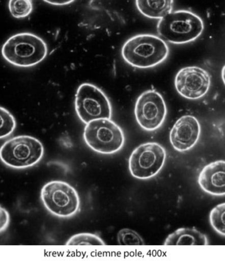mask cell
I'll return each mask as SVG.
<instances>
[{
	"mask_svg": "<svg viewBox=\"0 0 225 261\" xmlns=\"http://www.w3.org/2000/svg\"><path fill=\"white\" fill-rule=\"evenodd\" d=\"M170 49L161 38L153 35H138L123 45L122 56L127 64L136 68H150L167 58Z\"/></svg>",
	"mask_w": 225,
	"mask_h": 261,
	"instance_id": "1",
	"label": "cell"
},
{
	"mask_svg": "<svg viewBox=\"0 0 225 261\" xmlns=\"http://www.w3.org/2000/svg\"><path fill=\"white\" fill-rule=\"evenodd\" d=\"M2 54L7 62L15 66L30 67L45 59L48 47L37 35L22 33L9 38L2 46Z\"/></svg>",
	"mask_w": 225,
	"mask_h": 261,
	"instance_id": "2",
	"label": "cell"
},
{
	"mask_svg": "<svg viewBox=\"0 0 225 261\" xmlns=\"http://www.w3.org/2000/svg\"><path fill=\"white\" fill-rule=\"evenodd\" d=\"M204 22L190 11H172L162 18L157 30L162 39L171 43L181 44L193 41L202 35Z\"/></svg>",
	"mask_w": 225,
	"mask_h": 261,
	"instance_id": "3",
	"label": "cell"
},
{
	"mask_svg": "<svg viewBox=\"0 0 225 261\" xmlns=\"http://www.w3.org/2000/svg\"><path fill=\"white\" fill-rule=\"evenodd\" d=\"M41 142L35 137L21 136L7 141L0 148V159L9 167L30 168L39 163L44 155Z\"/></svg>",
	"mask_w": 225,
	"mask_h": 261,
	"instance_id": "4",
	"label": "cell"
},
{
	"mask_svg": "<svg viewBox=\"0 0 225 261\" xmlns=\"http://www.w3.org/2000/svg\"><path fill=\"white\" fill-rule=\"evenodd\" d=\"M84 139L90 148L103 154H114L125 144L123 130L111 119H98L87 123Z\"/></svg>",
	"mask_w": 225,
	"mask_h": 261,
	"instance_id": "5",
	"label": "cell"
},
{
	"mask_svg": "<svg viewBox=\"0 0 225 261\" xmlns=\"http://www.w3.org/2000/svg\"><path fill=\"white\" fill-rule=\"evenodd\" d=\"M41 199L47 210L55 217H71L79 210L77 191L65 181H52L46 184L42 189Z\"/></svg>",
	"mask_w": 225,
	"mask_h": 261,
	"instance_id": "6",
	"label": "cell"
},
{
	"mask_svg": "<svg viewBox=\"0 0 225 261\" xmlns=\"http://www.w3.org/2000/svg\"><path fill=\"white\" fill-rule=\"evenodd\" d=\"M75 110L80 120L87 124L98 119H111V103L105 93L95 85L83 83L75 96Z\"/></svg>",
	"mask_w": 225,
	"mask_h": 261,
	"instance_id": "7",
	"label": "cell"
},
{
	"mask_svg": "<svg viewBox=\"0 0 225 261\" xmlns=\"http://www.w3.org/2000/svg\"><path fill=\"white\" fill-rule=\"evenodd\" d=\"M165 148L157 143L143 144L130 155L129 168L130 174L138 179H148L156 176L165 164Z\"/></svg>",
	"mask_w": 225,
	"mask_h": 261,
	"instance_id": "8",
	"label": "cell"
},
{
	"mask_svg": "<svg viewBox=\"0 0 225 261\" xmlns=\"http://www.w3.org/2000/svg\"><path fill=\"white\" fill-rule=\"evenodd\" d=\"M137 122L143 129L154 132L165 120L166 107L161 94L155 90H148L139 96L135 105Z\"/></svg>",
	"mask_w": 225,
	"mask_h": 261,
	"instance_id": "9",
	"label": "cell"
},
{
	"mask_svg": "<svg viewBox=\"0 0 225 261\" xmlns=\"http://www.w3.org/2000/svg\"><path fill=\"white\" fill-rule=\"evenodd\" d=\"M176 90L182 97L197 100L203 97L211 87V75L201 67H184L175 76Z\"/></svg>",
	"mask_w": 225,
	"mask_h": 261,
	"instance_id": "10",
	"label": "cell"
},
{
	"mask_svg": "<svg viewBox=\"0 0 225 261\" xmlns=\"http://www.w3.org/2000/svg\"><path fill=\"white\" fill-rule=\"evenodd\" d=\"M201 127L194 116H182L173 125L170 132V142L179 152H186L192 148L199 141Z\"/></svg>",
	"mask_w": 225,
	"mask_h": 261,
	"instance_id": "11",
	"label": "cell"
},
{
	"mask_svg": "<svg viewBox=\"0 0 225 261\" xmlns=\"http://www.w3.org/2000/svg\"><path fill=\"white\" fill-rule=\"evenodd\" d=\"M199 184L209 195H225V161H215L205 166L200 173Z\"/></svg>",
	"mask_w": 225,
	"mask_h": 261,
	"instance_id": "12",
	"label": "cell"
},
{
	"mask_svg": "<svg viewBox=\"0 0 225 261\" xmlns=\"http://www.w3.org/2000/svg\"><path fill=\"white\" fill-rule=\"evenodd\" d=\"M205 234L195 228H179L166 238L165 245H207Z\"/></svg>",
	"mask_w": 225,
	"mask_h": 261,
	"instance_id": "13",
	"label": "cell"
},
{
	"mask_svg": "<svg viewBox=\"0 0 225 261\" xmlns=\"http://www.w3.org/2000/svg\"><path fill=\"white\" fill-rule=\"evenodd\" d=\"M174 0H136L138 10L150 19H161L172 12Z\"/></svg>",
	"mask_w": 225,
	"mask_h": 261,
	"instance_id": "14",
	"label": "cell"
},
{
	"mask_svg": "<svg viewBox=\"0 0 225 261\" xmlns=\"http://www.w3.org/2000/svg\"><path fill=\"white\" fill-rule=\"evenodd\" d=\"M9 10L16 19L28 17L33 10V0H10Z\"/></svg>",
	"mask_w": 225,
	"mask_h": 261,
	"instance_id": "15",
	"label": "cell"
},
{
	"mask_svg": "<svg viewBox=\"0 0 225 261\" xmlns=\"http://www.w3.org/2000/svg\"><path fill=\"white\" fill-rule=\"evenodd\" d=\"M209 221L217 233L225 236V202L218 204L211 211Z\"/></svg>",
	"mask_w": 225,
	"mask_h": 261,
	"instance_id": "16",
	"label": "cell"
},
{
	"mask_svg": "<svg viewBox=\"0 0 225 261\" xmlns=\"http://www.w3.org/2000/svg\"><path fill=\"white\" fill-rule=\"evenodd\" d=\"M16 127V121L8 110L0 107V139L10 136Z\"/></svg>",
	"mask_w": 225,
	"mask_h": 261,
	"instance_id": "17",
	"label": "cell"
},
{
	"mask_svg": "<svg viewBox=\"0 0 225 261\" xmlns=\"http://www.w3.org/2000/svg\"><path fill=\"white\" fill-rule=\"evenodd\" d=\"M67 245H105L103 241L96 234L83 233L72 236Z\"/></svg>",
	"mask_w": 225,
	"mask_h": 261,
	"instance_id": "18",
	"label": "cell"
},
{
	"mask_svg": "<svg viewBox=\"0 0 225 261\" xmlns=\"http://www.w3.org/2000/svg\"><path fill=\"white\" fill-rule=\"evenodd\" d=\"M118 244L121 245H144L143 238L136 231L128 228L121 229L118 234Z\"/></svg>",
	"mask_w": 225,
	"mask_h": 261,
	"instance_id": "19",
	"label": "cell"
},
{
	"mask_svg": "<svg viewBox=\"0 0 225 261\" xmlns=\"http://www.w3.org/2000/svg\"><path fill=\"white\" fill-rule=\"evenodd\" d=\"M10 214L3 207L0 206V233L5 231L10 224Z\"/></svg>",
	"mask_w": 225,
	"mask_h": 261,
	"instance_id": "20",
	"label": "cell"
},
{
	"mask_svg": "<svg viewBox=\"0 0 225 261\" xmlns=\"http://www.w3.org/2000/svg\"><path fill=\"white\" fill-rule=\"evenodd\" d=\"M46 3L54 6H65L73 3L75 0H43Z\"/></svg>",
	"mask_w": 225,
	"mask_h": 261,
	"instance_id": "21",
	"label": "cell"
},
{
	"mask_svg": "<svg viewBox=\"0 0 225 261\" xmlns=\"http://www.w3.org/2000/svg\"><path fill=\"white\" fill-rule=\"evenodd\" d=\"M221 76H222V81H223L224 84L225 85V65H224V67H222V69Z\"/></svg>",
	"mask_w": 225,
	"mask_h": 261,
	"instance_id": "22",
	"label": "cell"
}]
</instances>
